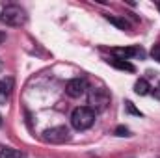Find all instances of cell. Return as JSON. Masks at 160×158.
<instances>
[{
	"mask_svg": "<svg viewBox=\"0 0 160 158\" xmlns=\"http://www.w3.org/2000/svg\"><path fill=\"white\" fill-rule=\"evenodd\" d=\"M116 134H118V136H128V128H125V126H118V128H116Z\"/></svg>",
	"mask_w": 160,
	"mask_h": 158,
	"instance_id": "obj_13",
	"label": "cell"
},
{
	"mask_svg": "<svg viewBox=\"0 0 160 158\" xmlns=\"http://www.w3.org/2000/svg\"><path fill=\"white\" fill-rule=\"evenodd\" d=\"M106 19L112 22V24H116L118 28H121V30H128L130 28V24L125 21V19H118V17H110V15H106Z\"/></svg>",
	"mask_w": 160,
	"mask_h": 158,
	"instance_id": "obj_10",
	"label": "cell"
},
{
	"mask_svg": "<svg viewBox=\"0 0 160 158\" xmlns=\"http://www.w3.org/2000/svg\"><path fill=\"white\" fill-rule=\"evenodd\" d=\"M108 63L112 65V67H116V69H121V71H128V73H134L136 71V67L128 62V60H119V58H112V60H108Z\"/></svg>",
	"mask_w": 160,
	"mask_h": 158,
	"instance_id": "obj_7",
	"label": "cell"
},
{
	"mask_svg": "<svg viewBox=\"0 0 160 158\" xmlns=\"http://www.w3.org/2000/svg\"><path fill=\"white\" fill-rule=\"evenodd\" d=\"M88 91V82L84 78H71L65 84V93L73 99H78Z\"/></svg>",
	"mask_w": 160,
	"mask_h": 158,
	"instance_id": "obj_5",
	"label": "cell"
},
{
	"mask_svg": "<svg viewBox=\"0 0 160 158\" xmlns=\"http://www.w3.org/2000/svg\"><path fill=\"white\" fill-rule=\"evenodd\" d=\"M0 67H2V62H0Z\"/></svg>",
	"mask_w": 160,
	"mask_h": 158,
	"instance_id": "obj_18",
	"label": "cell"
},
{
	"mask_svg": "<svg viewBox=\"0 0 160 158\" xmlns=\"http://www.w3.org/2000/svg\"><path fill=\"white\" fill-rule=\"evenodd\" d=\"M151 56H153L157 62H160V43H158V45H155V47L151 48Z\"/></svg>",
	"mask_w": 160,
	"mask_h": 158,
	"instance_id": "obj_11",
	"label": "cell"
},
{
	"mask_svg": "<svg viewBox=\"0 0 160 158\" xmlns=\"http://www.w3.org/2000/svg\"><path fill=\"white\" fill-rule=\"evenodd\" d=\"M4 41H6V34H4V32H0V45H2Z\"/></svg>",
	"mask_w": 160,
	"mask_h": 158,
	"instance_id": "obj_15",
	"label": "cell"
},
{
	"mask_svg": "<svg viewBox=\"0 0 160 158\" xmlns=\"http://www.w3.org/2000/svg\"><path fill=\"white\" fill-rule=\"evenodd\" d=\"M0 158H24V155L11 147H0Z\"/></svg>",
	"mask_w": 160,
	"mask_h": 158,
	"instance_id": "obj_9",
	"label": "cell"
},
{
	"mask_svg": "<svg viewBox=\"0 0 160 158\" xmlns=\"http://www.w3.org/2000/svg\"><path fill=\"white\" fill-rule=\"evenodd\" d=\"M41 138L47 143H63L69 140V130L65 126H52V128H47L41 134Z\"/></svg>",
	"mask_w": 160,
	"mask_h": 158,
	"instance_id": "obj_3",
	"label": "cell"
},
{
	"mask_svg": "<svg viewBox=\"0 0 160 158\" xmlns=\"http://www.w3.org/2000/svg\"><path fill=\"white\" fill-rule=\"evenodd\" d=\"M114 52H116V58H119V60H128V58H132V56H138V54H142V50H140V48H136V47L114 48Z\"/></svg>",
	"mask_w": 160,
	"mask_h": 158,
	"instance_id": "obj_6",
	"label": "cell"
},
{
	"mask_svg": "<svg viewBox=\"0 0 160 158\" xmlns=\"http://www.w3.org/2000/svg\"><path fill=\"white\" fill-rule=\"evenodd\" d=\"M153 95H155V99H158L160 101V84L155 87V91H153Z\"/></svg>",
	"mask_w": 160,
	"mask_h": 158,
	"instance_id": "obj_14",
	"label": "cell"
},
{
	"mask_svg": "<svg viewBox=\"0 0 160 158\" xmlns=\"http://www.w3.org/2000/svg\"><path fill=\"white\" fill-rule=\"evenodd\" d=\"M0 21L8 26H22L26 22V11L21 6H6L0 13Z\"/></svg>",
	"mask_w": 160,
	"mask_h": 158,
	"instance_id": "obj_2",
	"label": "cell"
},
{
	"mask_svg": "<svg viewBox=\"0 0 160 158\" xmlns=\"http://www.w3.org/2000/svg\"><path fill=\"white\" fill-rule=\"evenodd\" d=\"M2 91H4V84L0 82V93H2Z\"/></svg>",
	"mask_w": 160,
	"mask_h": 158,
	"instance_id": "obj_16",
	"label": "cell"
},
{
	"mask_svg": "<svg viewBox=\"0 0 160 158\" xmlns=\"http://www.w3.org/2000/svg\"><path fill=\"white\" fill-rule=\"evenodd\" d=\"M134 91H136V95H147L151 91V86H149V82L145 78H140L134 84Z\"/></svg>",
	"mask_w": 160,
	"mask_h": 158,
	"instance_id": "obj_8",
	"label": "cell"
},
{
	"mask_svg": "<svg viewBox=\"0 0 160 158\" xmlns=\"http://www.w3.org/2000/svg\"><path fill=\"white\" fill-rule=\"evenodd\" d=\"M125 104H127V110H128L130 114H134V116H142V114H140V110H136V108H134V104H132L130 101H127Z\"/></svg>",
	"mask_w": 160,
	"mask_h": 158,
	"instance_id": "obj_12",
	"label": "cell"
},
{
	"mask_svg": "<svg viewBox=\"0 0 160 158\" xmlns=\"http://www.w3.org/2000/svg\"><path fill=\"white\" fill-rule=\"evenodd\" d=\"M158 11H160V2H158Z\"/></svg>",
	"mask_w": 160,
	"mask_h": 158,
	"instance_id": "obj_17",
	"label": "cell"
},
{
	"mask_svg": "<svg viewBox=\"0 0 160 158\" xmlns=\"http://www.w3.org/2000/svg\"><path fill=\"white\" fill-rule=\"evenodd\" d=\"M110 102V95L106 89L102 87H95L89 91V104L95 108V110H104Z\"/></svg>",
	"mask_w": 160,
	"mask_h": 158,
	"instance_id": "obj_4",
	"label": "cell"
},
{
	"mask_svg": "<svg viewBox=\"0 0 160 158\" xmlns=\"http://www.w3.org/2000/svg\"><path fill=\"white\" fill-rule=\"evenodd\" d=\"M95 123V110L89 106H78L71 114V125L77 130H88Z\"/></svg>",
	"mask_w": 160,
	"mask_h": 158,
	"instance_id": "obj_1",
	"label": "cell"
}]
</instances>
